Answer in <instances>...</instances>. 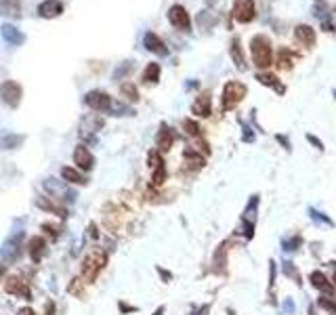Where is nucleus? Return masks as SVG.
Instances as JSON below:
<instances>
[{"label":"nucleus","instance_id":"1","mask_svg":"<svg viewBox=\"0 0 336 315\" xmlns=\"http://www.w3.org/2000/svg\"><path fill=\"white\" fill-rule=\"evenodd\" d=\"M250 51H252V61L259 69H267L273 63V49H271V42L267 36H254L250 42Z\"/></svg>","mask_w":336,"mask_h":315},{"label":"nucleus","instance_id":"2","mask_svg":"<svg viewBox=\"0 0 336 315\" xmlns=\"http://www.w3.org/2000/svg\"><path fill=\"white\" fill-rule=\"evenodd\" d=\"M105 262H108V255H105L103 250H93V252H88V255L84 257V262H82V277L86 279L88 284L95 282L97 275H99L101 271H103Z\"/></svg>","mask_w":336,"mask_h":315},{"label":"nucleus","instance_id":"3","mask_svg":"<svg viewBox=\"0 0 336 315\" xmlns=\"http://www.w3.org/2000/svg\"><path fill=\"white\" fill-rule=\"evenodd\" d=\"M246 93H248V89H246V84L235 82V80L227 82V84L223 86V97H221V109H223V111L233 109L235 105L246 97Z\"/></svg>","mask_w":336,"mask_h":315},{"label":"nucleus","instance_id":"4","mask_svg":"<svg viewBox=\"0 0 336 315\" xmlns=\"http://www.w3.org/2000/svg\"><path fill=\"white\" fill-rule=\"evenodd\" d=\"M21 97H23V89L19 82L15 80H4L0 84V101H2L6 107L11 109H17L21 103Z\"/></svg>","mask_w":336,"mask_h":315},{"label":"nucleus","instance_id":"5","mask_svg":"<svg viewBox=\"0 0 336 315\" xmlns=\"http://www.w3.org/2000/svg\"><path fill=\"white\" fill-rule=\"evenodd\" d=\"M84 103L95 111H110L113 107V101L105 91H88L84 95Z\"/></svg>","mask_w":336,"mask_h":315},{"label":"nucleus","instance_id":"6","mask_svg":"<svg viewBox=\"0 0 336 315\" xmlns=\"http://www.w3.org/2000/svg\"><path fill=\"white\" fill-rule=\"evenodd\" d=\"M168 21L181 32H189L191 30V17H189L187 8H185L183 4H172L170 8H168Z\"/></svg>","mask_w":336,"mask_h":315},{"label":"nucleus","instance_id":"7","mask_svg":"<svg viewBox=\"0 0 336 315\" xmlns=\"http://www.w3.org/2000/svg\"><path fill=\"white\" fill-rule=\"evenodd\" d=\"M4 292L15 294V296H23L25 301L32 299L30 286H28V282H25L21 275H11V277H6V279H4Z\"/></svg>","mask_w":336,"mask_h":315},{"label":"nucleus","instance_id":"8","mask_svg":"<svg viewBox=\"0 0 336 315\" xmlns=\"http://www.w3.org/2000/svg\"><path fill=\"white\" fill-rule=\"evenodd\" d=\"M231 13H233L237 23H250L254 19V15H256L254 0H235Z\"/></svg>","mask_w":336,"mask_h":315},{"label":"nucleus","instance_id":"9","mask_svg":"<svg viewBox=\"0 0 336 315\" xmlns=\"http://www.w3.org/2000/svg\"><path fill=\"white\" fill-rule=\"evenodd\" d=\"M21 238H23V233H17V235H11V238L4 242L2 250H0V257H2L6 262H13L21 257Z\"/></svg>","mask_w":336,"mask_h":315},{"label":"nucleus","instance_id":"10","mask_svg":"<svg viewBox=\"0 0 336 315\" xmlns=\"http://www.w3.org/2000/svg\"><path fill=\"white\" fill-rule=\"evenodd\" d=\"M74 164L78 170H84V172L95 168V156L91 154V150L86 145H78L74 150Z\"/></svg>","mask_w":336,"mask_h":315},{"label":"nucleus","instance_id":"11","mask_svg":"<svg viewBox=\"0 0 336 315\" xmlns=\"http://www.w3.org/2000/svg\"><path fill=\"white\" fill-rule=\"evenodd\" d=\"M63 11H65V6L61 0H42L38 4V15L42 19H55V17L63 15Z\"/></svg>","mask_w":336,"mask_h":315},{"label":"nucleus","instance_id":"12","mask_svg":"<svg viewBox=\"0 0 336 315\" xmlns=\"http://www.w3.org/2000/svg\"><path fill=\"white\" fill-rule=\"evenodd\" d=\"M143 47H145L149 52L158 55V57H166V55H168V47L164 45V40L158 36L156 32H147V34H145V36H143Z\"/></svg>","mask_w":336,"mask_h":315},{"label":"nucleus","instance_id":"13","mask_svg":"<svg viewBox=\"0 0 336 315\" xmlns=\"http://www.w3.org/2000/svg\"><path fill=\"white\" fill-rule=\"evenodd\" d=\"M0 36H2V40L6 42V45H11V47H19V45L25 42V34L17 30L13 23H2L0 25Z\"/></svg>","mask_w":336,"mask_h":315},{"label":"nucleus","instance_id":"14","mask_svg":"<svg viewBox=\"0 0 336 315\" xmlns=\"http://www.w3.org/2000/svg\"><path fill=\"white\" fill-rule=\"evenodd\" d=\"M36 206H38L40 210H44V212L57 214L59 218H67V216H69V214H67V208L61 206V204H57V202H53L51 198H44V196L36 198Z\"/></svg>","mask_w":336,"mask_h":315},{"label":"nucleus","instance_id":"15","mask_svg":"<svg viewBox=\"0 0 336 315\" xmlns=\"http://www.w3.org/2000/svg\"><path fill=\"white\" fill-rule=\"evenodd\" d=\"M191 111L200 118H208L210 111H212V103H210V95L208 93H202L196 97V101L191 103Z\"/></svg>","mask_w":336,"mask_h":315},{"label":"nucleus","instance_id":"16","mask_svg":"<svg viewBox=\"0 0 336 315\" xmlns=\"http://www.w3.org/2000/svg\"><path fill=\"white\" fill-rule=\"evenodd\" d=\"M172 143H174V133L168 128V124H160V130H158V135H156L158 150H160V152H168L172 147Z\"/></svg>","mask_w":336,"mask_h":315},{"label":"nucleus","instance_id":"17","mask_svg":"<svg viewBox=\"0 0 336 315\" xmlns=\"http://www.w3.org/2000/svg\"><path fill=\"white\" fill-rule=\"evenodd\" d=\"M294 38L305 47H313L315 45V30L307 23H300L294 28Z\"/></svg>","mask_w":336,"mask_h":315},{"label":"nucleus","instance_id":"18","mask_svg":"<svg viewBox=\"0 0 336 315\" xmlns=\"http://www.w3.org/2000/svg\"><path fill=\"white\" fill-rule=\"evenodd\" d=\"M61 179H63L65 183H74V185H86L88 183V179L82 174V170L74 168V166H63V168H61Z\"/></svg>","mask_w":336,"mask_h":315},{"label":"nucleus","instance_id":"19","mask_svg":"<svg viewBox=\"0 0 336 315\" xmlns=\"http://www.w3.org/2000/svg\"><path fill=\"white\" fill-rule=\"evenodd\" d=\"M25 143V135L17 133H2L0 135V150H17Z\"/></svg>","mask_w":336,"mask_h":315},{"label":"nucleus","instance_id":"20","mask_svg":"<svg viewBox=\"0 0 336 315\" xmlns=\"http://www.w3.org/2000/svg\"><path fill=\"white\" fill-rule=\"evenodd\" d=\"M0 15L19 19L21 17V0H0Z\"/></svg>","mask_w":336,"mask_h":315},{"label":"nucleus","instance_id":"21","mask_svg":"<svg viewBox=\"0 0 336 315\" xmlns=\"http://www.w3.org/2000/svg\"><path fill=\"white\" fill-rule=\"evenodd\" d=\"M103 118H99V116H86L84 120H82V124H80V135L82 137H86V135H95L97 130H101L103 128Z\"/></svg>","mask_w":336,"mask_h":315},{"label":"nucleus","instance_id":"22","mask_svg":"<svg viewBox=\"0 0 336 315\" xmlns=\"http://www.w3.org/2000/svg\"><path fill=\"white\" fill-rule=\"evenodd\" d=\"M229 52H231V59H233L235 67L240 69V72H244V69H246V57H244V51H242V42H240V38H233V40H231Z\"/></svg>","mask_w":336,"mask_h":315},{"label":"nucleus","instance_id":"23","mask_svg":"<svg viewBox=\"0 0 336 315\" xmlns=\"http://www.w3.org/2000/svg\"><path fill=\"white\" fill-rule=\"evenodd\" d=\"M28 248H30V257L34 262H40L42 255H44V248H47V242H44V238H40V235H34V238L30 240L28 244Z\"/></svg>","mask_w":336,"mask_h":315},{"label":"nucleus","instance_id":"24","mask_svg":"<svg viewBox=\"0 0 336 315\" xmlns=\"http://www.w3.org/2000/svg\"><path fill=\"white\" fill-rule=\"evenodd\" d=\"M309 279H311V284L317 288V290H322L326 294H332L334 292V286L328 282V277H326L322 271H313L311 275H309Z\"/></svg>","mask_w":336,"mask_h":315},{"label":"nucleus","instance_id":"25","mask_svg":"<svg viewBox=\"0 0 336 315\" xmlns=\"http://www.w3.org/2000/svg\"><path fill=\"white\" fill-rule=\"evenodd\" d=\"M160 74H162L160 63H147V67L143 69V82L145 84H156L158 80H160Z\"/></svg>","mask_w":336,"mask_h":315},{"label":"nucleus","instance_id":"26","mask_svg":"<svg viewBox=\"0 0 336 315\" xmlns=\"http://www.w3.org/2000/svg\"><path fill=\"white\" fill-rule=\"evenodd\" d=\"M256 80H259L261 84H265V86H271V89H276L280 95L286 91V89H284V84L280 82V78H278V76H273V74H256Z\"/></svg>","mask_w":336,"mask_h":315},{"label":"nucleus","instance_id":"27","mask_svg":"<svg viewBox=\"0 0 336 315\" xmlns=\"http://www.w3.org/2000/svg\"><path fill=\"white\" fill-rule=\"evenodd\" d=\"M185 160H187V166H191V168H202L204 166V154H200L196 150H185Z\"/></svg>","mask_w":336,"mask_h":315},{"label":"nucleus","instance_id":"28","mask_svg":"<svg viewBox=\"0 0 336 315\" xmlns=\"http://www.w3.org/2000/svg\"><path fill=\"white\" fill-rule=\"evenodd\" d=\"M120 95H122V97H126L128 101H132V103L139 101V91H137V86L132 84V82H124V84H122L120 86Z\"/></svg>","mask_w":336,"mask_h":315},{"label":"nucleus","instance_id":"29","mask_svg":"<svg viewBox=\"0 0 336 315\" xmlns=\"http://www.w3.org/2000/svg\"><path fill=\"white\" fill-rule=\"evenodd\" d=\"M317 307L324 309V311H328V313H336V301L332 299V294H322L320 299H317Z\"/></svg>","mask_w":336,"mask_h":315},{"label":"nucleus","instance_id":"30","mask_svg":"<svg viewBox=\"0 0 336 315\" xmlns=\"http://www.w3.org/2000/svg\"><path fill=\"white\" fill-rule=\"evenodd\" d=\"M278 63H280V67H284V69L292 67V63H294L292 52H290L288 49H281V51H280V57H278Z\"/></svg>","mask_w":336,"mask_h":315},{"label":"nucleus","instance_id":"31","mask_svg":"<svg viewBox=\"0 0 336 315\" xmlns=\"http://www.w3.org/2000/svg\"><path fill=\"white\" fill-rule=\"evenodd\" d=\"M300 244H303V238H300V235H294V238L281 242V248H284V252H296L300 248Z\"/></svg>","mask_w":336,"mask_h":315},{"label":"nucleus","instance_id":"32","mask_svg":"<svg viewBox=\"0 0 336 315\" xmlns=\"http://www.w3.org/2000/svg\"><path fill=\"white\" fill-rule=\"evenodd\" d=\"M147 166L149 168H160V166H164V160H162V156H160V152H156V150H152L147 154Z\"/></svg>","mask_w":336,"mask_h":315},{"label":"nucleus","instance_id":"33","mask_svg":"<svg viewBox=\"0 0 336 315\" xmlns=\"http://www.w3.org/2000/svg\"><path fill=\"white\" fill-rule=\"evenodd\" d=\"M284 273L288 275V277H292L296 284H303V277H300V273H298V269H296V265L294 262H284Z\"/></svg>","mask_w":336,"mask_h":315},{"label":"nucleus","instance_id":"34","mask_svg":"<svg viewBox=\"0 0 336 315\" xmlns=\"http://www.w3.org/2000/svg\"><path fill=\"white\" fill-rule=\"evenodd\" d=\"M183 128H185V133H187L191 139H200V137H202L200 126H198L193 120H185V122H183Z\"/></svg>","mask_w":336,"mask_h":315},{"label":"nucleus","instance_id":"35","mask_svg":"<svg viewBox=\"0 0 336 315\" xmlns=\"http://www.w3.org/2000/svg\"><path fill=\"white\" fill-rule=\"evenodd\" d=\"M309 216H311V221H315V223H324V225H328V227H332V225H334L328 216L322 214V212H317L315 208H309Z\"/></svg>","mask_w":336,"mask_h":315},{"label":"nucleus","instance_id":"36","mask_svg":"<svg viewBox=\"0 0 336 315\" xmlns=\"http://www.w3.org/2000/svg\"><path fill=\"white\" fill-rule=\"evenodd\" d=\"M132 69V61H124L122 65L116 67V72H113V80H120V78H124L128 72Z\"/></svg>","mask_w":336,"mask_h":315},{"label":"nucleus","instance_id":"37","mask_svg":"<svg viewBox=\"0 0 336 315\" xmlns=\"http://www.w3.org/2000/svg\"><path fill=\"white\" fill-rule=\"evenodd\" d=\"M164 181H166V168H164V166H160V168H156V170H154L152 183H154V185H162Z\"/></svg>","mask_w":336,"mask_h":315},{"label":"nucleus","instance_id":"38","mask_svg":"<svg viewBox=\"0 0 336 315\" xmlns=\"http://www.w3.org/2000/svg\"><path fill=\"white\" fill-rule=\"evenodd\" d=\"M80 284H84L82 279H78V277H76V279H72V284L67 286V292H69V294H76V296H82L84 292L80 290Z\"/></svg>","mask_w":336,"mask_h":315},{"label":"nucleus","instance_id":"39","mask_svg":"<svg viewBox=\"0 0 336 315\" xmlns=\"http://www.w3.org/2000/svg\"><path fill=\"white\" fill-rule=\"evenodd\" d=\"M40 229H42V231H47V233H51L53 238H57V235H59V227L51 225V223H42V225H40Z\"/></svg>","mask_w":336,"mask_h":315},{"label":"nucleus","instance_id":"40","mask_svg":"<svg viewBox=\"0 0 336 315\" xmlns=\"http://www.w3.org/2000/svg\"><path fill=\"white\" fill-rule=\"evenodd\" d=\"M307 141H309V143H313V147H315V150H320V152L324 150V143H322L317 137H313V135H307Z\"/></svg>","mask_w":336,"mask_h":315},{"label":"nucleus","instance_id":"41","mask_svg":"<svg viewBox=\"0 0 336 315\" xmlns=\"http://www.w3.org/2000/svg\"><path fill=\"white\" fill-rule=\"evenodd\" d=\"M294 309H296L294 301H292V299H286V301H284V313H294Z\"/></svg>","mask_w":336,"mask_h":315},{"label":"nucleus","instance_id":"42","mask_svg":"<svg viewBox=\"0 0 336 315\" xmlns=\"http://www.w3.org/2000/svg\"><path fill=\"white\" fill-rule=\"evenodd\" d=\"M156 271L162 275V282H170V279H172V273H168L166 269H162V267H156Z\"/></svg>","mask_w":336,"mask_h":315},{"label":"nucleus","instance_id":"43","mask_svg":"<svg viewBox=\"0 0 336 315\" xmlns=\"http://www.w3.org/2000/svg\"><path fill=\"white\" fill-rule=\"evenodd\" d=\"M269 265H271V269H269V284L273 286V282H276V271H278V267H276V262H269Z\"/></svg>","mask_w":336,"mask_h":315},{"label":"nucleus","instance_id":"44","mask_svg":"<svg viewBox=\"0 0 336 315\" xmlns=\"http://www.w3.org/2000/svg\"><path fill=\"white\" fill-rule=\"evenodd\" d=\"M88 235H91L93 240H97V238H99V231H97V225H95V223H91V225H88Z\"/></svg>","mask_w":336,"mask_h":315},{"label":"nucleus","instance_id":"45","mask_svg":"<svg viewBox=\"0 0 336 315\" xmlns=\"http://www.w3.org/2000/svg\"><path fill=\"white\" fill-rule=\"evenodd\" d=\"M44 315H55V303L49 301L47 307H44Z\"/></svg>","mask_w":336,"mask_h":315},{"label":"nucleus","instance_id":"46","mask_svg":"<svg viewBox=\"0 0 336 315\" xmlns=\"http://www.w3.org/2000/svg\"><path fill=\"white\" fill-rule=\"evenodd\" d=\"M118 307H120V311H124V313H130V311H137L135 307H130V305H126V303H118Z\"/></svg>","mask_w":336,"mask_h":315},{"label":"nucleus","instance_id":"47","mask_svg":"<svg viewBox=\"0 0 336 315\" xmlns=\"http://www.w3.org/2000/svg\"><path fill=\"white\" fill-rule=\"evenodd\" d=\"M19 315H36V313H34L32 307H21V309H19Z\"/></svg>","mask_w":336,"mask_h":315},{"label":"nucleus","instance_id":"48","mask_svg":"<svg viewBox=\"0 0 336 315\" xmlns=\"http://www.w3.org/2000/svg\"><path fill=\"white\" fill-rule=\"evenodd\" d=\"M278 141H280L281 145H284V147H286V150H290V143H288V141H286V139H284V137H281V135H278Z\"/></svg>","mask_w":336,"mask_h":315},{"label":"nucleus","instance_id":"49","mask_svg":"<svg viewBox=\"0 0 336 315\" xmlns=\"http://www.w3.org/2000/svg\"><path fill=\"white\" fill-rule=\"evenodd\" d=\"M164 311H166V307H158V311H156V313H154V315H162V313H164Z\"/></svg>","mask_w":336,"mask_h":315},{"label":"nucleus","instance_id":"50","mask_svg":"<svg viewBox=\"0 0 336 315\" xmlns=\"http://www.w3.org/2000/svg\"><path fill=\"white\" fill-rule=\"evenodd\" d=\"M332 265H334V269H336V262H332ZM334 279H336V273H334Z\"/></svg>","mask_w":336,"mask_h":315},{"label":"nucleus","instance_id":"51","mask_svg":"<svg viewBox=\"0 0 336 315\" xmlns=\"http://www.w3.org/2000/svg\"><path fill=\"white\" fill-rule=\"evenodd\" d=\"M332 93H334V97H336V91H332Z\"/></svg>","mask_w":336,"mask_h":315}]
</instances>
